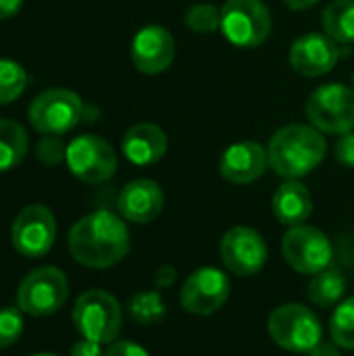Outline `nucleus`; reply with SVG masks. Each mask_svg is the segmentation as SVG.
I'll return each mask as SVG.
<instances>
[{"mask_svg": "<svg viewBox=\"0 0 354 356\" xmlns=\"http://www.w3.org/2000/svg\"><path fill=\"white\" fill-rule=\"evenodd\" d=\"M71 257L90 269H108L129 252V232L123 217L111 211H94L81 217L69 232Z\"/></svg>", "mask_w": 354, "mask_h": 356, "instance_id": "f257e3e1", "label": "nucleus"}, {"mask_svg": "<svg viewBox=\"0 0 354 356\" xmlns=\"http://www.w3.org/2000/svg\"><path fill=\"white\" fill-rule=\"evenodd\" d=\"M328 154L323 134L305 123H290L280 127L267 146L269 167L286 179H300L313 173Z\"/></svg>", "mask_w": 354, "mask_h": 356, "instance_id": "f03ea898", "label": "nucleus"}, {"mask_svg": "<svg viewBox=\"0 0 354 356\" xmlns=\"http://www.w3.org/2000/svg\"><path fill=\"white\" fill-rule=\"evenodd\" d=\"M271 340L288 353H311L323 342V327L319 317L296 302L277 307L267 321Z\"/></svg>", "mask_w": 354, "mask_h": 356, "instance_id": "7ed1b4c3", "label": "nucleus"}, {"mask_svg": "<svg viewBox=\"0 0 354 356\" xmlns=\"http://www.w3.org/2000/svg\"><path fill=\"white\" fill-rule=\"evenodd\" d=\"M123 313L115 296L104 290L83 292L73 307V325L83 340L113 344L121 332Z\"/></svg>", "mask_w": 354, "mask_h": 356, "instance_id": "20e7f679", "label": "nucleus"}, {"mask_svg": "<svg viewBox=\"0 0 354 356\" xmlns=\"http://www.w3.org/2000/svg\"><path fill=\"white\" fill-rule=\"evenodd\" d=\"M67 298V275L56 267H38L21 280L17 290V309L23 315L50 317L63 309Z\"/></svg>", "mask_w": 354, "mask_h": 356, "instance_id": "39448f33", "label": "nucleus"}, {"mask_svg": "<svg viewBox=\"0 0 354 356\" xmlns=\"http://www.w3.org/2000/svg\"><path fill=\"white\" fill-rule=\"evenodd\" d=\"M81 117L83 102L67 88L44 90L29 104V123L42 136H63L77 127Z\"/></svg>", "mask_w": 354, "mask_h": 356, "instance_id": "423d86ee", "label": "nucleus"}, {"mask_svg": "<svg viewBox=\"0 0 354 356\" xmlns=\"http://www.w3.org/2000/svg\"><path fill=\"white\" fill-rule=\"evenodd\" d=\"M271 13L263 0H227L221 8V33L238 48H259L271 35Z\"/></svg>", "mask_w": 354, "mask_h": 356, "instance_id": "0eeeda50", "label": "nucleus"}, {"mask_svg": "<svg viewBox=\"0 0 354 356\" xmlns=\"http://www.w3.org/2000/svg\"><path fill=\"white\" fill-rule=\"evenodd\" d=\"M313 127L323 134H348L354 129V92L344 83H323L315 88L305 104Z\"/></svg>", "mask_w": 354, "mask_h": 356, "instance_id": "6e6552de", "label": "nucleus"}, {"mask_svg": "<svg viewBox=\"0 0 354 356\" xmlns=\"http://www.w3.org/2000/svg\"><path fill=\"white\" fill-rule=\"evenodd\" d=\"M286 263L303 275H317L330 267L334 248L330 238L313 225H294L282 238Z\"/></svg>", "mask_w": 354, "mask_h": 356, "instance_id": "1a4fd4ad", "label": "nucleus"}, {"mask_svg": "<svg viewBox=\"0 0 354 356\" xmlns=\"http://www.w3.org/2000/svg\"><path fill=\"white\" fill-rule=\"evenodd\" d=\"M67 167L83 184H104L117 171V152L100 136L83 134L67 146Z\"/></svg>", "mask_w": 354, "mask_h": 356, "instance_id": "9d476101", "label": "nucleus"}, {"mask_svg": "<svg viewBox=\"0 0 354 356\" xmlns=\"http://www.w3.org/2000/svg\"><path fill=\"white\" fill-rule=\"evenodd\" d=\"M56 240V219L44 204H29L19 211L10 227V242L21 257L40 259L50 252Z\"/></svg>", "mask_w": 354, "mask_h": 356, "instance_id": "9b49d317", "label": "nucleus"}, {"mask_svg": "<svg viewBox=\"0 0 354 356\" xmlns=\"http://www.w3.org/2000/svg\"><path fill=\"white\" fill-rule=\"evenodd\" d=\"M221 261L230 273L238 277H252L257 275L269 257L265 238L246 225H236L227 229L219 244Z\"/></svg>", "mask_w": 354, "mask_h": 356, "instance_id": "f8f14e48", "label": "nucleus"}, {"mask_svg": "<svg viewBox=\"0 0 354 356\" xmlns=\"http://www.w3.org/2000/svg\"><path fill=\"white\" fill-rule=\"evenodd\" d=\"M230 277L215 267H202L188 275L179 292V305L184 311L207 317L217 313L230 298Z\"/></svg>", "mask_w": 354, "mask_h": 356, "instance_id": "ddd939ff", "label": "nucleus"}, {"mask_svg": "<svg viewBox=\"0 0 354 356\" xmlns=\"http://www.w3.org/2000/svg\"><path fill=\"white\" fill-rule=\"evenodd\" d=\"M175 58V40L161 25L142 27L131 40V63L140 73L159 75L171 67Z\"/></svg>", "mask_w": 354, "mask_h": 356, "instance_id": "4468645a", "label": "nucleus"}, {"mask_svg": "<svg viewBox=\"0 0 354 356\" xmlns=\"http://www.w3.org/2000/svg\"><path fill=\"white\" fill-rule=\"evenodd\" d=\"M340 58L338 42L325 33H305L290 46V65L305 77H319L330 73Z\"/></svg>", "mask_w": 354, "mask_h": 356, "instance_id": "2eb2a0df", "label": "nucleus"}, {"mask_svg": "<svg viewBox=\"0 0 354 356\" xmlns=\"http://www.w3.org/2000/svg\"><path fill=\"white\" fill-rule=\"evenodd\" d=\"M267 167H269L267 148L252 140L232 144L219 159V173L223 175V179L236 186H246L257 181Z\"/></svg>", "mask_w": 354, "mask_h": 356, "instance_id": "dca6fc26", "label": "nucleus"}, {"mask_svg": "<svg viewBox=\"0 0 354 356\" xmlns=\"http://www.w3.org/2000/svg\"><path fill=\"white\" fill-rule=\"evenodd\" d=\"M165 207V194L152 179H134L123 186L117 198L119 215L129 223H150Z\"/></svg>", "mask_w": 354, "mask_h": 356, "instance_id": "f3484780", "label": "nucleus"}, {"mask_svg": "<svg viewBox=\"0 0 354 356\" xmlns=\"http://www.w3.org/2000/svg\"><path fill=\"white\" fill-rule=\"evenodd\" d=\"M169 148L167 134L154 123H138L129 127L121 140V150L131 165L148 167L159 163Z\"/></svg>", "mask_w": 354, "mask_h": 356, "instance_id": "a211bd4d", "label": "nucleus"}, {"mask_svg": "<svg viewBox=\"0 0 354 356\" xmlns=\"http://www.w3.org/2000/svg\"><path fill=\"white\" fill-rule=\"evenodd\" d=\"M271 209L282 225H303L313 213V198L305 184L298 179H286L273 194Z\"/></svg>", "mask_w": 354, "mask_h": 356, "instance_id": "6ab92c4d", "label": "nucleus"}, {"mask_svg": "<svg viewBox=\"0 0 354 356\" xmlns=\"http://www.w3.org/2000/svg\"><path fill=\"white\" fill-rule=\"evenodd\" d=\"M323 33L338 44H354V0H332L321 15Z\"/></svg>", "mask_w": 354, "mask_h": 356, "instance_id": "aec40b11", "label": "nucleus"}, {"mask_svg": "<svg viewBox=\"0 0 354 356\" xmlns=\"http://www.w3.org/2000/svg\"><path fill=\"white\" fill-rule=\"evenodd\" d=\"M29 138L21 123L0 119V173L15 169L27 154Z\"/></svg>", "mask_w": 354, "mask_h": 356, "instance_id": "412c9836", "label": "nucleus"}, {"mask_svg": "<svg viewBox=\"0 0 354 356\" xmlns=\"http://www.w3.org/2000/svg\"><path fill=\"white\" fill-rule=\"evenodd\" d=\"M346 292V280L338 269H323L309 284V298L319 309H332Z\"/></svg>", "mask_w": 354, "mask_h": 356, "instance_id": "4be33fe9", "label": "nucleus"}, {"mask_svg": "<svg viewBox=\"0 0 354 356\" xmlns=\"http://www.w3.org/2000/svg\"><path fill=\"white\" fill-rule=\"evenodd\" d=\"M167 313L165 300L159 292H138L127 300V315L138 325H154Z\"/></svg>", "mask_w": 354, "mask_h": 356, "instance_id": "5701e85b", "label": "nucleus"}, {"mask_svg": "<svg viewBox=\"0 0 354 356\" xmlns=\"http://www.w3.org/2000/svg\"><path fill=\"white\" fill-rule=\"evenodd\" d=\"M332 342L344 350H354V298L338 305L330 319Z\"/></svg>", "mask_w": 354, "mask_h": 356, "instance_id": "b1692460", "label": "nucleus"}, {"mask_svg": "<svg viewBox=\"0 0 354 356\" xmlns=\"http://www.w3.org/2000/svg\"><path fill=\"white\" fill-rule=\"evenodd\" d=\"M27 86L25 69L10 58H0V106L15 102Z\"/></svg>", "mask_w": 354, "mask_h": 356, "instance_id": "393cba45", "label": "nucleus"}, {"mask_svg": "<svg viewBox=\"0 0 354 356\" xmlns=\"http://www.w3.org/2000/svg\"><path fill=\"white\" fill-rule=\"evenodd\" d=\"M184 21L194 33H215L221 27V10L209 2H200L186 10Z\"/></svg>", "mask_w": 354, "mask_h": 356, "instance_id": "a878e982", "label": "nucleus"}, {"mask_svg": "<svg viewBox=\"0 0 354 356\" xmlns=\"http://www.w3.org/2000/svg\"><path fill=\"white\" fill-rule=\"evenodd\" d=\"M23 334V313L13 307L0 309V350L10 348Z\"/></svg>", "mask_w": 354, "mask_h": 356, "instance_id": "bb28decb", "label": "nucleus"}, {"mask_svg": "<svg viewBox=\"0 0 354 356\" xmlns=\"http://www.w3.org/2000/svg\"><path fill=\"white\" fill-rule=\"evenodd\" d=\"M38 159L48 165V167H56L58 163L65 161L67 156V148L63 146L61 142V136H44L38 144V150H35Z\"/></svg>", "mask_w": 354, "mask_h": 356, "instance_id": "cd10ccee", "label": "nucleus"}, {"mask_svg": "<svg viewBox=\"0 0 354 356\" xmlns=\"http://www.w3.org/2000/svg\"><path fill=\"white\" fill-rule=\"evenodd\" d=\"M334 156L336 161L342 165V167H348L354 169V134H342L336 142V148H334Z\"/></svg>", "mask_w": 354, "mask_h": 356, "instance_id": "c85d7f7f", "label": "nucleus"}, {"mask_svg": "<svg viewBox=\"0 0 354 356\" xmlns=\"http://www.w3.org/2000/svg\"><path fill=\"white\" fill-rule=\"evenodd\" d=\"M104 356H150L142 346H138V344H134V342H129V340H115L108 348H106V353Z\"/></svg>", "mask_w": 354, "mask_h": 356, "instance_id": "c756f323", "label": "nucleus"}, {"mask_svg": "<svg viewBox=\"0 0 354 356\" xmlns=\"http://www.w3.org/2000/svg\"><path fill=\"white\" fill-rule=\"evenodd\" d=\"M175 280H177V271H175V267H171V265H163V267H159V271H156V275H154V286H156V290H163V288L173 286V284H175Z\"/></svg>", "mask_w": 354, "mask_h": 356, "instance_id": "7c9ffc66", "label": "nucleus"}, {"mask_svg": "<svg viewBox=\"0 0 354 356\" xmlns=\"http://www.w3.org/2000/svg\"><path fill=\"white\" fill-rule=\"evenodd\" d=\"M69 356H104L102 353V344H96V342H90V340H81L77 342Z\"/></svg>", "mask_w": 354, "mask_h": 356, "instance_id": "2f4dec72", "label": "nucleus"}, {"mask_svg": "<svg viewBox=\"0 0 354 356\" xmlns=\"http://www.w3.org/2000/svg\"><path fill=\"white\" fill-rule=\"evenodd\" d=\"M23 6V0H0V21L15 17Z\"/></svg>", "mask_w": 354, "mask_h": 356, "instance_id": "473e14b6", "label": "nucleus"}, {"mask_svg": "<svg viewBox=\"0 0 354 356\" xmlns=\"http://www.w3.org/2000/svg\"><path fill=\"white\" fill-rule=\"evenodd\" d=\"M338 348H340V346H336L334 342H321V344H319L317 348H313L309 355L311 356H340Z\"/></svg>", "mask_w": 354, "mask_h": 356, "instance_id": "72a5a7b5", "label": "nucleus"}, {"mask_svg": "<svg viewBox=\"0 0 354 356\" xmlns=\"http://www.w3.org/2000/svg\"><path fill=\"white\" fill-rule=\"evenodd\" d=\"M319 0H284V4L292 10H309L317 4Z\"/></svg>", "mask_w": 354, "mask_h": 356, "instance_id": "f704fd0d", "label": "nucleus"}, {"mask_svg": "<svg viewBox=\"0 0 354 356\" xmlns=\"http://www.w3.org/2000/svg\"><path fill=\"white\" fill-rule=\"evenodd\" d=\"M31 356H58V355H52V353H38V355H31Z\"/></svg>", "mask_w": 354, "mask_h": 356, "instance_id": "c9c22d12", "label": "nucleus"}, {"mask_svg": "<svg viewBox=\"0 0 354 356\" xmlns=\"http://www.w3.org/2000/svg\"><path fill=\"white\" fill-rule=\"evenodd\" d=\"M351 83H353L351 88H353V92H354V71H353V77H351Z\"/></svg>", "mask_w": 354, "mask_h": 356, "instance_id": "e433bc0d", "label": "nucleus"}]
</instances>
